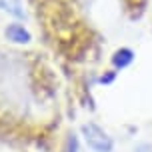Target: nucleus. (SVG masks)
Returning a JSON list of instances; mask_svg holds the SVG:
<instances>
[{"instance_id": "nucleus-2", "label": "nucleus", "mask_w": 152, "mask_h": 152, "mask_svg": "<svg viewBox=\"0 0 152 152\" xmlns=\"http://www.w3.org/2000/svg\"><path fill=\"white\" fill-rule=\"evenodd\" d=\"M4 38H6L10 44H16V46H26L32 42V32L30 28L22 24L20 20H14V22L6 24L4 28Z\"/></svg>"}, {"instance_id": "nucleus-4", "label": "nucleus", "mask_w": 152, "mask_h": 152, "mask_svg": "<svg viewBox=\"0 0 152 152\" xmlns=\"http://www.w3.org/2000/svg\"><path fill=\"white\" fill-rule=\"evenodd\" d=\"M0 10L6 14L14 16V18H24V8H22V0H0Z\"/></svg>"}, {"instance_id": "nucleus-5", "label": "nucleus", "mask_w": 152, "mask_h": 152, "mask_svg": "<svg viewBox=\"0 0 152 152\" xmlns=\"http://www.w3.org/2000/svg\"><path fill=\"white\" fill-rule=\"evenodd\" d=\"M64 152H80V144H78V136L76 134H70L68 136L66 146H64Z\"/></svg>"}, {"instance_id": "nucleus-1", "label": "nucleus", "mask_w": 152, "mask_h": 152, "mask_svg": "<svg viewBox=\"0 0 152 152\" xmlns=\"http://www.w3.org/2000/svg\"><path fill=\"white\" fill-rule=\"evenodd\" d=\"M80 132H82V138H84V142H86V146L92 152H112L114 150L112 136L102 126H98L96 122H86V124H82Z\"/></svg>"}, {"instance_id": "nucleus-3", "label": "nucleus", "mask_w": 152, "mask_h": 152, "mask_svg": "<svg viewBox=\"0 0 152 152\" xmlns=\"http://www.w3.org/2000/svg\"><path fill=\"white\" fill-rule=\"evenodd\" d=\"M136 58V54L132 48L128 46H120V48H116L110 56V64H112L114 70H126L128 66H132V62Z\"/></svg>"}]
</instances>
